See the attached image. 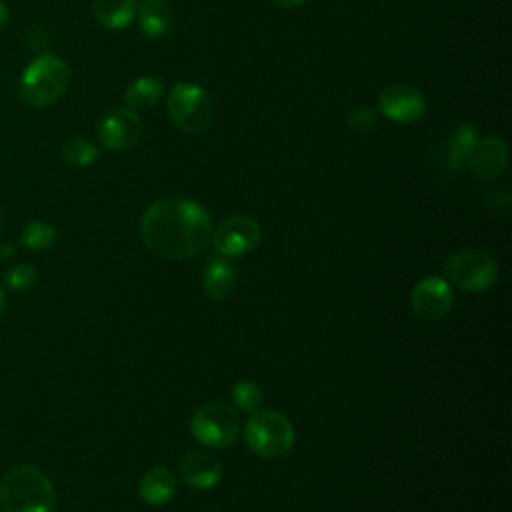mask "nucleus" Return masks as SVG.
<instances>
[{"mask_svg": "<svg viewBox=\"0 0 512 512\" xmlns=\"http://www.w3.org/2000/svg\"><path fill=\"white\" fill-rule=\"evenodd\" d=\"M140 236L154 254L168 260H184L208 246L212 222L196 200L168 196L156 200L144 212Z\"/></svg>", "mask_w": 512, "mask_h": 512, "instance_id": "f257e3e1", "label": "nucleus"}, {"mask_svg": "<svg viewBox=\"0 0 512 512\" xmlns=\"http://www.w3.org/2000/svg\"><path fill=\"white\" fill-rule=\"evenodd\" d=\"M54 502L52 480L34 464H16L0 478L2 512H52Z\"/></svg>", "mask_w": 512, "mask_h": 512, "instance_id": "f03ea898", "label": "nucleus"}, {"mask_svg": "<svg viewBox=\"0 0 512 512\" xmlns=\"http://www.w3.org/2000/svg\"><path fill=\"white\" fill-rule=\"evenodd\" d=\"M70 84L68 64L54 54L36 56L22 72L18 82L20 98L32 108L58 102Z\"/></svg>", "mask_w": 512, "mask_h": 512, "instance_id": "7ed1b4c3", "label": "nucleus"}, {"mask_svg": "<svg viewBox=\"0 0 512 512\" xmlns=\"http://www.w3.org/2000/svg\"><path fill=\"white\" fill-rule=\"evenodd\" d=\"M246 446L260 458L286 456L294 446L292 422L276 410H256L242 430Z\"/></svg>", "mask_w": 512, "mask_h": 512, "instance_id": "20e7f679", "label": "nucleus"}, {"mask_svg": "<svg viewBox=\"0 0 512 512\" xmlns=\"http://www.w3.org/2000/svg\"><path fill=\"white\" fill-rule=\"evenodd\" d=\"M168 116L170 120L188 134H200L214 122V100L212 96L190 82H178L168 94Z\"/></svg>", "mask_w": 512, "mask_h": 512, "instance_id": "39448f33", "label": "nucleus"}, {"mask_svg": "<svg viewBox=\"0 0 512 512\" xmlns=\"http://www.w3.org/2000/svg\"><path fill=\"white\" fill-rule=\"evenodd\" d=\"M240 432L236 408L224 402H206L190 418V434L206 448H226Z\"/></svg>", "mask_w": 512, "mask_h": 512, "instance_id": "423d86ee", "label": "nucleus"}, {"mask_svg": "<svg viewBox=\"0 0 512 512\" xmlns=\"http://www.w3.org/2000/svg\"><path fill=\"white\" fill-rule=\"evenodd\" d=\"M444 272L454 286L468 292H480L494 284L498 266L488 252L472 248L450 256L444 264Z\"/></svg>", "mask_w": 512, "mask_h": 512, "instance_id": "0eeeda50", "label": "nucleus"}, {"mask_svg": "<svg viewBox=\"0 0 512 512\" xmlns=\"http://www.w3.org/2000/svg\"><path fill=\"white\" fill-rule=\"evenodd\" d=\"M262 238V228L256 218L248 214H234L222 220L216 230H212V242L222 256H242L252 252Z\"/></svg>", "mask_w": 512, "mask_h": 512, "instance_id": "6e6552de", "label": "nucleus"}, {"mask_svg": "<svg viewBox=\"0 0 512 512\" xmlns=\"http://www.w3.org/2000/svg\"><path fill=\"white\" fill-rule=\"evenodd\" d=\"M144 132V122L136 110L112 108L98 122V140L108 150L132 148Z\"/></svg>", "mask_w": 512, "mask_h": 512, "instance_id": "1a4fd4ad", "label": "nucleus"}, {"mask_svg": "<svg viewBox=\"0 0 512 512\" xmlns=\"http://www.w3.org/2000/svg\"><path fill=\"white\" fill-rule=\"evenodd\" d=\"M378 112L398 124H414L426 112V100L410 84H390L378 94Z\"/></svg>", "mask_w": 512, "mask_h": 512, "instance_id": "9d476101", "label": "nucleus"}, {"mask_svg": "<svg viewBox=\"0 0 512 512\" xmlns=\"http://www.w3.org/2000/svg\"><path fill=\"white\" fill-rule=\"evenodd\" d=\"M454 294L448 280L440 276H426L422 278L410 294V306L416 316L424 320H438L446 316L452 308Z\"/></svg>", "mask_w": 512, "mask_h": 512, "instance_id": "9b49d317", "label": "nucleus"}, {"mask_svg": "<svg viewBox=\"0 0 512 512\" xmlns=\"http://www.w3.org/2000/svg\"><path fill=\"white\" fill-rule=\"evenodd\" d=\"M464 162L472 172V176L480 180H492L500 176L506 168L508 146L502 138H496V136L478 138Z\"/></svg>", "mask_w": 512, "mask_h": 512, "instance_id": "f8f14e48", "label": "nucleus"}, {"mask_svg": "<svg viewBox=\"0 0 512 512\" xmlns=\"http://www.w3.org/2000/svg\"><path fill=\"white\" fill-rule=\"evenodd\" d=\"M178 474L188 486L210 490L222 478V462L208 450H188L178 460Z\"/></svg>", "mask_w": 512, "mask_h": 512, "instance_id": "ddd939ff", "label": "nucleus"}, {"mask_svg": "<svg viewBox=\"0 0 512 512\" xmlns=\"http://www.w3.org/2000/svg\"><path fill=\"white\" fill-rule=\"evenodd\" d=\"M140 498L150 506H164L176 496V476L166 466L150 468L140 484H138Z\"/></svg>", "mask_w": 512, "mask_h": 512, "instance_id": "4468645a", "label": "nucleus"}, {"mask_svg": "<svg viewBox=\"0 0 512 512\" xmlns=\"http://www.w3.org/2000/svg\"><path fill=\"white\" fill-rule=\"evenodd\" d=\"M478 130L472 122H458L452 132L448 134L444 152H442V164L446 170L456 172L462 162L466 160V156L470 154V150L474 148L476 140H478Z\"/></svg>", "mask_w": 512, "mask_h": 512, "instance_id": "2eb2a0df", "label": "nucleus"}, {"mask_svg": "<svg viewBox=\"0 0 512 512\" xmlns=\"http://www.w3.org/2000/svg\"><path fill=\"white\" fill-rule=\"evenodd\" d=\"M136 20L144 36L162 38L172 26V10L166 0H142L136 6Z\"/></svg>", "mask_w": 512, "mask_h": 512, "instance_id": "dca6fc26", "label": "nucleus"}, {"mask_svg": "<svg viewBox=\"0 0 512 512\" xmlns=\"http://www.w3.org/2000/svg\"><path fill=\"white\" fill-rule=\"evenodd\" d=\"M202 288L208 298L224 300L236 288V270L224 258H214L208 262L202 274Z\"/></svg>", "mask_w": 512, "mask_h": 512, "instance_id": "f3484780", "label": "nucleus"}, {"mask_svg": "<svg viewBox=\"0 0 512 512\" xmlns=\"http://www.w3.org/2000/svg\"><path fill=\"white\" fill-rule=\"evenodd\" d=\"M92 14L104 28L118 30L136 18V0H92Z\"/></svg>", "mask_w": 512, "mask_h": 512, "instance_id": "a211bd4d", "label": "nucleus"}, {"mask_svg": "<svg viewBox=\"0 0 512 512\" xmlns=\"http://www.w3.org/2000/svg\"><path fill=\"white\" fill-rule=\"evenodd\" d=\"M164 92V84L158 76H140L124 90V102L130 110L152 108Z\"/></svg>", "mask_w": 512, "mask_h": 512, "instance_id": "6ab92c4d", "label": "nucleus"}, {"mask_svg": "<svg viewBox=\"0 0 512 512\" xmlns=\"http://www.w3.org/2000/svg\"><path fill=\"white\" fill-rule=\"evenodd\" d=\"M56 242V228L40 222V220H30L22 228L20 234V244L30 248V250H46Z\"/></svg>", "mask_w": 512, "mask_h": 512, "instance_id": "aec40b11", "label": "nucleus"}, {"mask_svg": "<svg viewBox=\"0 0 512 512\" xmlns=\"http://www.w3.org/2000/svg\"><path fill=\"white\" fill-rule=\"evenodd\" d=\"M232 402L236 406V410L240 412H256L260 410L262 402H264V394H262V388L254 382H248V380H242V382H236L232 386Z\"/></svg>", "mask_w": 512, "mask_h": 512, "instance_id": "412c9836", "label": "nucleus"}, {"mask_svg": "<svg viewBox=\"0 0 512 512\" xmlns=\"http://www.w3.org/2000/svg\"><path fill=\"white\" fill-rule=\"evenodd\" d=\"M62 158L70 166H88L98 158V148L86 138H70L62 146Z\"/></svg>", "mask_w": 512, "mask_h": 512, "instance_id": "4be33fe9", "label": "nucleus"}, {"mask_svg": "<svg viewBox=\"0 0 512 512\" xmlns=\"http://www.w3.org/2000/svg\"><path fill=\"white\" fill-rule=\"evenodd\" d=\"M36 280V268L30 264V262H22V264H14L10 266L6 272H4V284L14 290V292H20V290H26L34 284Z\"/></svg>", "mask_w": 512, "mask_h": 512, "instance_id": "5701e85b", "label": "nucleus"}, {"mask_svg": "<svg viewBox=\"0 0 512 512\" xmlns=\"http://www.w3.org/2000/svg\"><path fill=\"white\" fill-rule=\"evenodd\" d=\"M376 124H378V110H374L372 106H358L348 114V126L358 134H366L374 130Z\"/></svg>", "mask_w": 512, "mask_h": 512, "instance_id": "b1692460", "label": "nucleus"}, {"mask_svg": "<svg viewBox=\"0 0 512 512\" xmlns=\"http://www.w3.org/2000/svg\"><path fill=\"white\" fill-rule=\"evenodd\" d=\"M306 0H272V4L274 6H278V8H284V10H290V8H298V6H302Z\"/></svg>", "mask_w": 512, "mask_h": 512, "instance_id": "393cba45", "label": "nucleus"}, {"mask_svg": "<svg viewBox=\"0 0 512 512\" xmlns=\"http://www.w3.org/2000/svg\"><path fill=\"white\" fill-rule=\"evenodd\" d=\"M8 18H10V12H8V6L0 0V30L6 26V22H8Z\"/></svg>", "mask_w": 512, "mask_h": 512, "instance_id": "a878e982", "label": "nucleus"}, {"mask_svg": "<svg viewBox=\"0 0 512 512\" xmlns=\"http://www.w3.org/2000/svg\"><path fill=\"white\" fill-rule=\"evenodd\" d=\"M14 254V244H4L0 248V258H6V256H12Z\"/></svg>", "mask_w": 512, "mask_h": 512, "instance_id": "bb28decb", "label": "nucleus"}, {"mask_svg": "<svg viewBox=\"0 0 512 512\" xmlns=\"http://www.w3.org/2000/svg\"><path fill=\"white\" fill-rule=\"evenodd\" d=\"M4 306H6V290H4V286L0 284V312L4 310Z\"/></svg>", "mask_w": 512, "mask_h": 512, "instance_id": "cd10ccee", "label": "nucleus"}, {"mask_svg": "<svg viewBox=\"0 0 512 512\" xmlns=\"http://www.w3.org/2000/svg\"><path fill=\"white\" fill-rule=\"evenodd\" d=\"M2 228H4V214H2V208H0V232H2Z\"/></svg>", "mask_w": 512, "mask_h": 512, "instance_id": "c85d7f7f", "label": "nucleus"}]
</instances>
